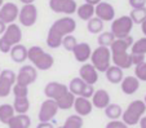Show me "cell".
I'll use <instances>...</instances> for the list:
<instances>
[{"instance_id":"cell-1","label":"cell","mask_w":146,"mask_h":128,"mask_svg":"<svg viewBox=\"0 0 146 128\" xmlns=\"http://www.w3.org/2000/svg\"><path fill=\"white\" fill-rule=\"evenodd\" d=\"M75 29H76V22L72 17L65 16L62 18H58L49 27L47 35V45L53 49L60 48L62 44V39L66 35H71Z\"/></svg>"},{"instance_id":"cell-2","label":"cell","mask_w":146,"mask_h":128,"mask_svg":"<svg viewBox=\"0 0 146 128\" xmlns=\"http://www.w3.org/2000/svg\"><path fill=\"white\" fill-rule=\"evenodd\" d=\"M27 60L36 70H41V71L49 70L54 64V58L52 54L47 53L43 48L38 45H34L27 49Z\"/></svg>"},{"instance_id":"cell-3","label":"cell","mask_w":146,"mask_h":128,"mask_svg":"<svg viewBox=\"0 0 146 128\" xmlns=\"http://www.w3.org/2000/svg\"><path fill=\"white\" fill-rule=\"evenodd\" d=\"M22 40V30L18 25L11 23L7 25L4 34L0 36V52L9 53L14 45L19 44Z\"/></svg>"},{"instance_id":"cell-4","label":"cell","mask_w":146,"mask_h":128,"mask_svg":"<svg viewBox=\"0 0 146 128\" xmlns=\"http://www.w3.org/2000/svg\"><path fill=\"white\" fill-rule=\"evenodd\" d=\"M146 111V105L143 101L141 100H135L128 105L121 114V120L129 127V125H136L138 124L140 119L143 117Z\"/></svg>"},{"instance_id":"cell-5","label":"cell","mask_w":146,"mask_h":128,"mask_svg":"<svg viewBox=\"0 0 146 128\" xmlns=\"http://www.w3.org/2000/svg\"><path fill=\"white\" fill-rule=\"evenodd\" d=\"M91 64L98 72H105L111 66V52L108 47H97L92 50L91 54Z\"/></svg>"},{"instance_id":"cell-6","label":"cell","mask_w":146,"mask_h":128,"mask_svg":"<svg viewBox=\"0 0 146 128\" xmlns=\"http://www.w3.org/2000/svg\"><path fill=\"white\" fill-rule=\"evenodd\" d=\"M133 21L129 16H121L119 18H115L111 23V32L114 34L115 39H121L125 36H129L131 31L133 29Z\"/></svg>"},{"instance_id":"cell-7","label":"cell","mask_w":146,"mask_h":128,"mask_svg":"<svg viewBox=\"0 0 146 128\" xmlns=\"http://www.w3.org/2000/svg\"><path fill=\"white\" fill-rule=\"evenodd\" d=\"M69 91L76 97H84V98H92L94 93V87L87 84L86 82L80 79L79 76L71 79L69 84Z\"/></svg>"},{"instance_id":"cell-8","label":"cell","mask_w":146,"mask_h":128,"mask_svg":"<svg viewBox=\"0 0 146 128\" xmlns=\"http://www.w3.org/2000/svg\"><path fill=\"white\" fill-rule=\"evenodd\" d=\"M16 72L13 70H1L0 72V98L8 97L12 93V88L16 84Z\"/></svg>"},{"instance_id":"cell-9","label":"cell","mask_w":146,"mask_h":128,"mask_svg":"<svg viewBox=\"0 0 146 128\" xmlns=\"http://www.w3.org/2000/svg\"><path fill=\"white\" fill-rule=\"evenodd\" d=\"M18 21L25 27H31L35 25L38 21V8L35 4H26L19 9Z\"/></svg>"},{"instance_id":"cell-10","label":"cell","mask_w":146,"mask_h":128,"mask_svg":"<svg viewBox=\"0 0 146 128\" xmlns=\"http://www.w3.org/2000/svg\"><path fill=\"white\" fill-rule=\"evenodd\" d=\"M38 79V70L33 65H25L18 70L16 76V83L21 86L29 87L33 83H35Z\"/></svg>"},{"instance_id":"cell-11","label":"cell","mask_w":146,"mask_h":128,"mask_svg":"<svg viewBox=\"0 0 146 128\" xmlns=\"http://www.w3.org/2000/svg\"><path fill=\"white\" fill-rule=\"evenodd\" d=\"M49 8L54 13H61V14H70L76 13L78 4L75 0H49Z\"/></svg>"},{"instance_id":"cell-12","label":"cell","mask_w":146,"mask_h":128,"mask_svg":"<svg viewBox=\"0 0 146 128\" xmlns=\"http://www.w3.org/2000/svg\"><path fill=\"white\" fill-rule=\"evenodd\" d=\"M58 105L54 100L47 98L45 101H43V103L40 105V110L38 114V119L40 122H50L53 118L57 115L58 113Z\"/></svg>"},{"instance_id":"cell-13","label":"cell","mask_w":146,"mask_h":128,"mask_svg":"<svg viewBox=\"0 0 146 128\" xmlns=\"http://www.w3.org/2000/svg\"><path fill=\"white\" fill-rule=\"evenodd\" d=\"M69 92V87L64 83H58V82H49L44 87V95L47 98L57 101L64 95Z\"/></svg>"},{"instance_id":"cell-14","label":"cell","mask_w":146,"mask_h":128,"mask_svg":"<svg viewBox=\"0 0 146 128\" xmlns=\"http://www.w3.org/2000/svg\"><path fill=\"white\" fill-rule=\"evenodd\" d=\"M18 14H19V9L12 1L4 3L3 7L0 8V20L3 21L5 25H11L14 23L16 20H18Z\"/></svg>"},{"instance_id":"cell-15","label":"cell","mask_w":146,"mask_h":128,"mask_svg":"<svg viewBox=\"0 0 146 128\" xmlns=\"http://www.w3.org/2000/svg\"><path fill=\"white\" fill-rule=\"evenodd\" d=\"M94 16L104 22L114 21L115 20V9L111 4L106 3V1H101L94 7Z\"/></svg>"},{"instance_id":"cell-16","label":"cell","mask_w":146,"mask_h":128,"mask_svg":"<svg viewBox=\"0 0 146 128\" xmlns=\"http://www.w3.org/2000/svg\"><path fill=\"white\" fill-rule=\"evenodd\" d=\"M79 78L83 79L87 84L94 86L98 82V71L94 69L92 64H83V66L79 69Z\"/></svg>"},{"instance_id":"cell-17","label":"cell","mask_w":146,"mask_h":128,"mask_svg":"<svg viewBox=\"0 0 146 128\" xmlns=\"http://www.w3.org/2000/svg\"><path fill=\"white\" fill-rule=\"evenodd\" d=\"M72 54H74L75 60L78 62H82V64H86L89 58H91L92 54V48L88 43L83 42V43H78L76 47L72 50Z\"/></svg>"},{"instance_id":"cell-18","label":"cell","mask_w":146,"mask_h":128,"mask_svg":"<svg viewBox=\"0 0 146 128\" xmlns=\"http://www.w3.org/2000/svg\"><path fill=\"white\" fill-rule=\"evenodd\" d=\"M72 107L75 110V114L80 115V117H87L93 110V105H92L91 100L84 97H75V102Z\"/></svg>"},{"instance_id":"cell-19","label":"cell","mask_w":146,"mask_h":128,"mask_svg":"<svg viewBox=\"0 0 146 128\" xmlns=\"http://www.w3.org/2000/svg\"><path fill=\"white\" fill-rule=\"evenodd\" d=\"M140 88V80L136 76H125L120 82V89L124 95H135Z\"/></svg>"},{"instance_id":"cell-20","label":"cell","mask_w":146,"mask_h":128,"mask_svg":"<svg viewBox=\"0 0 146 128\" xmlns=\"http://www.w3.org/2000/svg\"><path fill=\"white\" fill-rule=\"evenodd\" d=\"M132 44H133V38L131 35L125 36V38H121V39H115L113 44L110 45V52L111 54L128 52V49L132 47Z\"/></svg>"},{"instance_id":"cell-21","label":"cell","mask_w":146,"mask_h":128,"mask_svg":"<svg viewBox=\"0 0 146 128\" xmlns=\"http://www.w3.org/2000/svg\"><path fill=\"white\" fill-rule=\"evenodd\" d=\"M91 102H92V105H93V107L105 109L109 103H111L110 102V95H109V92H106L105 89L94 91L93 96H92Z\"/></svg>"},{"instance_id":"cell-22","label":"cell","mask_w":146,"mask_h":128,"mask_svg":"<svg viewBox=\"0 0 146 128\" xmlns=\"http://www.w3.org/2000/svg\"><path fill=\"white\" fill-rule=\"evenodd\" d=\"M111 62L114 64V66L120 67L121 70L129 69L132 65V58H131V53L124 52V53H114L111 54Z\"/></svg>"},{"instance_id":"cell-23","label":"cell","mask_w":146,"mask_h":128,"mask_svg":"<svg viewBox=\"0 0 146 128\" xmlns=\"http://www.w3.org/2000/svg\"><path fill=\"white\" fill-rule=\"evenodd\" d=\"M9 54H11V58L13 62H16V64H22V62H25L26 60H27V48L19 43V44L14 45V47L12 48Z\"/></svg>"},{"instance_id":"cell-24","label":"cell","mask_w":146,"mask_h":128,"mask_svg":"<svg viewBox=\"0 0 146 128\" xmlns=\"http://www.w3.org/2000/svg\"><path fill=\"white\" fill-rule=\"evenodd\" d=\"M31 118L27 114H16L8 122L9 128H30Z\"/></svg>"},{"instance_id":"cell-25","label":"cell","mask_w":146,"mask_h":128,"mask_svg":"<svg viewBox=\"0 0 146 128\" xmlns=\"http://www.w3.org/2000/svg\"><path fill=\"white\" fill-rule=\"evenodd\" d=\"M105 76L108 79V82H110L111 84H119L124 78L123 70L118 66H110L105 71Z\"/></svg>"},{"instance_id":"cell-26","label":"cell","mask_w":146,"mask_h":128,"mask_svg":"<svg viewBox=\"0 0 146 128\" xmlns=\"http://www.w3.org/2000/svg\"><path fill=\"white\" fill-rule=\"evenodd\" d=\"M76 13L82 21H89L92 17H94V5H91V4L87 3L82 4V5L78 7Z\"/></svg>"},{"instance_id":"cell-27","label":"cell","mask_w":146,"mask_h":128,"mask_svg":"<svg viewBox=\"0 0 146 128\" xmlns=\"http://www.w3.org/2000/svg\"><path fill=\"white\" fill-rule=\"evenodd\" d=\"M13 109L17 114H27L30 109V101L27 97H14Z\"/></svg>"},{"instance_id":"cell-28","label":"cell","mask_w":146,"mask_h":128,"mask_svg":"<svg viewBox=\"0 0 146 128\" xmlns=\"http://www.w3.org/2000/svg\"><path fill=\"white\" fill-rule=\"evenodd\" d=\"M16 115V111L13 109V105L9 103H3L0 105V122L4 124H8V122Z\"/></svg>"},{"instance_id":"cell-29","label":"cell","mask_w":146,"mask_h":128,"mask_svg":"<svg viewBox=\"0 0 146 128\" xmlns=\"http://www.w3.org/2000/svg\"><path fill=\"white\" fill-rule=\"evenodd\" d=\"M104 110H105V115L110 120L119 119V118H121V114H123V109H121V106L116 105V103H109Z\"/></svg>"},{"instance_id":"cell-30","label":"cell","mask_w":146,"mask_h":128,"mask_svg":"<svg viewBox=\"0 0 146 128\" xmlns=\"http://www.w3.org/2000/svg\"><path fill=\"white\" fill-rule=\"evenodd\" d=\"M75 97H76V96H74L69 91L66 95H64L61 98H58V100L56 101V102H57V105H58V109H61V110H67V109H71L72 106H74Z\"/></svg>"},{"instance_id":"cell-31","label":"cell","mask_w":146,"mask_h":128,"mask_svg":"<svg viewBox=\"0 0 146 128\" xmlns=\"http://www.w3.org/2000/svg\"><path fill=\"white\" fill-rule=\"evenodd\" d=\"M87 30L91 34H101L104 31V21L97 18L96 16L92 17L89 21H87Z\"/></svg>"},{"instance_id":"cell-32","label":"cell","mask_w":146,"mask_h":128,"mask_svg":"<svg viewBox=\"0 0 146 128\" xmlns=\"http://www.w3.org/2000/svg\"><path fill=\"white\" fill-rule=\"evenodd\" d=\"M115 40V36L111 31H102L101 34H98V38H97V43H98L100 47H108L110 48V45L114 43Z\"/></svg>"},{"instance_id":"cell-33","label":"cell","mask_w":146,"mask_h":128,"mask_svg":"<svg viewBox=\"0 0 146 128\" xmlns=\"http://www.w3.org/2000/svg\"><path fill=\"white\" fill-rule=\"evenodd\" d=\"M83 124H84L83 117L78 114H72L65 120L64 128H83Z\"/></svg>"},{"instance_id":"cell-34","label":"cell","mask_w":146,"mask_h":128,"mask_svg":"<svg viewBox=\"0 0 146 128\" xmlns=\"http://www.w3.org/2000/svg\"><path fill=\"white\" fill-rule=\"evenodd\" d=\"M131 53H136V54H146V36L140 38L136 42H133L132 47H131Z\"/></svg>"},{"instance_id":"cell-35","label":"cell","mask_w":146,"mask_h":128,"mask_svg":"<svg viewBox=\"0 0 146 128\" xmlns=\"http://www.w3.org/2000/svg\"><path fill=\"white\" fill-rule=\"evenodd\" d=\"M131 20L133 21V23L141 25L143 21L146 20V8H140V9H132L129 13Z\"/></svg>"},{"instance_id":"cell-36","label":"cell","mask_w":146,"mask_h":128,"mask_svg":"<svg viewBox=\"0 0 146 128\" xmlns=\"http://www.w3.org/2000/svg\"><path fill=\"white\" fill-rule=\"evenodd\" d=\"M76 44H78V42H76L74 35H66L64 39H62V44L61 45H62L67 52H72L74 48L76 47Z\"/></svg>"},{"instance_id":"cell-37","label":"cell","mask_w":146,"mask_h":128,"mask_svg":"<svg viewBox=\"0 0 146 128\" xmlns=\"http://www.w3.org/2000/svg\"><path fill=\"white\" fill-rule=\"evenodd\" d=\"M135 76L140 82H146V61L135 66Z\"/></svg>"},{"instance_id":"cell-38","label":"cell","mask_w":146,"mask_h":128,"mask_svg":"<svg viewBox=\"0 0 146 128\" xmlns=\"http://www.w3.org/2000/svg\"><path fill=\"white\" fill-rule=\"evenodd\" d=\"M12 93L14 95V97H27L29 96V87L21 86V84H14L12 88Z\"/></svg>"},{"instance_id":"cell-39","label":"cell","mask_w":146,"mask_h":128,"mask_svg":"<svg viewBox=\"0 0 146 128\" xmlns=\"http://www.w3.org/2000/svg\"><path fill=\"white\" fill-rule=\"evenodd\" d=\"M106 128H128V125L123 122V120H110V122L106 124Z\"/></svg>"},{"instance_id":"cell-40","label":"cell","mask_w":146,"mask_h":128,"mask_svg":"<svg viewBox=\"0 0 146 128\" xmlns=\"http://www.w3.org/2000/svg\"><path fill=\"white\" fill-rule=\"evenodd\" d=\"M128 3L132 7V9H140V8H145L146 0H128Z\"/></svg>"},{"instance_id":"cell-41","label":"cell","mask_w":146,"mask_h":128,"mask_svg":"<svg viewBox=\"0 0 146 128\" xmlns=\"http://www.w3.org/2000/svg\"><path fill=\"white\" fill-rule=\"evenodd\" d=\"M131 58H132V65L141 64V62H145V54H136V53H131Z\"/></svg>"},{"instance_id":"cell-42","label":"cell","mask_w":146,"mask_h":128,"mask_svg":"<svg viewBox=\"0 0 146 128\" xmlns=\"http://www.w3.org/2000/svg\"><path fill=\"white\" fill-rule=\"evenodd\" d=\"M36 128H54V125L50 122H40L36 125Z\"/></svg>"},{"instance_id":"cell-43","label":"cell","mask_w":146,"mask_h":128,"mask_svg":"<svg viewBox=\"0 0 146 128\" xmlns=\"http://www.w3.org/2000/svg\"><path fill=\"white\" fill-rule=\"evenodd\" d=\"M138 124H140V128H146V117L141 118L140 122H138Z\"/></svg>"},{"instance_id":"cell-44","label":"cell","mask_w":146,"mask_h":128,"mask_svg":"<svg viewBox=\"0 0 146 128\" xmlns=\"http://www.w3.org/2000/svg\"><path fill=\"white\" fill-rule=\"evenodd\" d=\"M5 29H7V25L1 20H0V35H3L4 31H5Z\"/></svg>"},{"instance_id":"cell-45","label":"cell","mask_w":146,"mask_h":128,"mask_svg":"<svg viewBox=\"0 0 146 128\" xmlns=\"http://www.w3.org/2000/svg\"><path fill=\"white\" fill-rule=\"evenodd\" d=\"M87 4H91V5H94L96 7L98 3H101V0H84Z\"/></svg>"},{"instance_id":"cell-46","label":"cell","mask_w":146,"mask_h":128,"mask_svg":"<svg viewBox=\"0 0 146 128\" xmlns=\"http://www.w3.org/2000/svg\"><path fill=\"white\" fill-rule=\"evenodd\" d=\"M141 31H142V34L146 36V20L141 23Z\"/></svg>"},{"instance_id":"cell-47","label":"cell","mask_w":146,"mask_h":128,"mask_svg":"<svg viewBox=\"0 0 146 128\" xmlns=\"http://www.w3.org/2000/svg\"><path fill=\"white\" fill-rule=\"evenodd\" d=\"M19 1H21L23 5H26V4H34V1H35V0H19Z\"/></svg>"},{"instance_id":"cell-48","label":"cell","mask_w":146,"mask_h":128,"mask_svg":"<svg viewBox=\"0 0 146 128\" xmlns=\"http://www.w3.org/2000/svg\"><path fill=\"white\" fill-rule=\"evenodd\" d=\"M3 4H4V0H0V8L3 7Z\"/></svg>"},{"instance_id":"cell-49","label":"cell","mask_w":146,"mask_h":128,"mask_svg":"<svg viewBox=\"0 0 146 128\" xmlns=\"http://www.w3.org/2000/svg\"><path fill=\"white\" fill-rule=\"evenodd\" d=\"M143 102H145V105H146V96H145V100H143Z\"/></svg>"},{"instance_id":"cell-50","label":"cell","mask_w":146,"mask_h":128,"mask_svg":"<svg viewBox=\"0 0 146 128\" xmlns=\"http://www.w3.org/2000/svg\"><path fill=\"white\" fill-rule=\"evenodd\" d=\"M57 128H64V125H61V127H57Z\"/></svg>"},{"instance_id":"cell-51","label":"cell","mask_w":146,"mask_h":128,"mask_svg":"<svg viewBox=\"0 0 146 128\" xmlns=\"http://www.w3.org/2000/svg\"><path fill=\"white\" fill-rule=\"evenodd\" d=\"M0 72H1V69H0Z\"/></svg>"}]
</instances>
